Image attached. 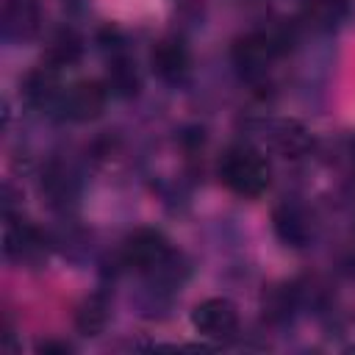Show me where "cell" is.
<instances>
[{"instance_id":"13","label":"cell","mask_w":355,"mask_h":355,"mask_svg":"<svg viewBox=\"0 0 355 355\" xmlns=\"http://www.w3.org/2000/svg\"><path fill=\"white\" fill-rule=\"evenodd\" d=\"M347 17V0H308L302 19L316 31H333Z\"/></svg>"},{"instance_id":"16","label":"cell","mask_w":355,"mask_h":355,"mask_svg":"<svg viewBox=\"0 0 355 355\" xmlns=\"http://www.w3.org/2000/svg\"><path fill=\"white\" fill-rule=\"evenodd\" d=\"M294 302H297V294L291 286H272L263 294V316L272 322H280L294 311Z\"/></svg>"},{"instance_id":"6","label":"cell","mask_w":355,"mask_h":355,"mask_svg":"<svg viewBox=\"0 0 355 355\" xmlns=\"http://www.w3.org/2000/svg\"><path fill=\"white\" fill-rule=\"evenodd\" d=\"M42 0H6L3 6V31L11 39H33L42 31Z\"/></svg>"},{"instance_id":"8","label":"cell","mask_w":355,"mask_h":355,"mask_svg":"<svg viewBox=\"0 0 355 355\" xmlns=\"http://www.w3.org/2000/svg\"><path fill=\"white\" fill-rule=\"evenodd\" d=\"M3 250L11 261H36L44 255V239L42 233L28 225V222H14L8 219L6 225V239H3Z\"/></svg>"},{"instance_id":"19","label":"cell","mask_w":355,"mask_h":355,"mask_svg":"<svg viewBox=\"0 0 355 355\" xmlns=\"http://www.w3.org/2000/svg\"><path fill=\"white\" fill-rule=\"evenodd\" d=\"M352 155H355V141H352Z\"/></svg>"},{"instance_id":"14","label":"cell","mask_w":355,"mask_h":355,"mask_svg":"<svg viewBox=\"0 0 355 355\" xmlns=\"http://www.w3.org/2000/svg\"><path fill=\"white\" fill-rule=\"evenodd\" d=\"M108 322V300L103 294L86 297L75 311V327L80 336H97Z\"/></svg>"},{"instance_id":"5","label":"cell","mask_w":355,"mask_h":355,"mask_svg":"<svg viewBox=\"0 0 355 355\" xmlns=\"http://www.w3.org/2000/svg\"><path fill=\"white\" fill-rule=\"evenodd\" d=\"M169 255H172L169 241L164 239V233L153 227H141L130 233L122 244V261L136 269H158Z\"/></svg>"},{"instance_id":"2","label":"cell","mask_w":355,"mask_h":355,"mask_svg":"<svg viewBox=\"0 0 355 355\" xmlns=\"http://www.w3.org/2000/svg\"><path fill=\"white\" fill-rule=\"evenodd\" d=\"M222 183L239 197H258L269 186V164L250 147H230L219 158Z\"/></svg>"},{"instance_id":"11","label":"cell","mask_w":355,"mask_h":355,"mask_svg":"<svg viewBox=\"0 0 355 355\" xmlns=\"http://www.w3.org/2000/svg\"><path fill=\"white\" fill-rule=\"evenodd\" d=\"M272 141H275V147L283 153V155H288V158H300V155H305L308 150H311V133L300 125V122H294V119H283V122H277L275 128H272Z\"/></svg>"},{"instance_id":"1","label":"cell","mask_w":355,"mask_h":355,"mask_svg":"<svg viewBox=\"0 0 355 355\" xmlns=\"http://www.w3.org/2000/svg\"><path fill=\"white\" fill-rule=\"evenodd\" d=\"M294 33L291 28H272V31H252L233 44V67L244 80H261L266 78L269 64L291 50Z\"/></svg>"},{"instance_id":"12","label":"cell","mask_w":355,"mask_h":355,"mask_svg":"<svg viewBox=\"0 0 355 355\" xmlns=\"http://www.w3.org/2000/svg\"><path fill=\"white\" fill-rule=\"evenodd\" d=\"M80 55H83V39L78 36V31L61 28V31L53 33L50 47H47V64H53L55 69H61V67L78 64Z\"/></svg>"},{"instance_id":"4","label":"cell","mask_w":355,"mask_h":355,"mask_svg":"<svg viewBox=\"0 0 355 355\" xmlns=\"http://www.w3.org/2000/svg\"><path fill=\"white\" fill-rule=\"evenodd\" d=\"M191 324L205 338H230L239 327V313L230 300L211 297V300H202L191 311Z\"/></svg>"},{"instance_id":"17","label":"cell","mask_w":355,"mask_h":355,"mask_svg":"<svg viewBox=\"0 0 355 355\" xmlns=\"http://www.w3.org/2000/svg\"><path fill=\"white\" fill-rule=\"evenodd\" d=\"M42 191H44L53 202L72 197V178H69V172H67L61 164L53 161V164L42 172Z\"/></svg>"},{"instance_id":"15","label":"cell","mask_w":355,"mask_h":355,"mask_svg":"<svg viewBox=\"0 0 355 355\" xmlns=\"http://www.w3.org/2000/svg\"><path fill=\"white\" fill-rule=\"evenodd\" d=\"M108 83H111V89H114L116 94H122V97H133V94L139 92V75H136V69L130 67V61H128L122 53L111 55Z\"/></svg>"},{"instance_id":"10","label":"cell","mask_w":355,"mask_h":355,"mask_svg":"<svg viewBox=\"0 0 355 355\" xmlns=\"http://www.w3.org/2000/svg\"><path fill=\"white\" fill-rule=\"evenodd\" d=\"M272 225H275L277 239L291 247H302L308 239V216L297 205H280L272 214Z\"/></svg>"},{"instance_id":"9","label":"cell","mask_w":355,"mask_h":355,"mask_svg":"<svg viewBox=\"0 0 355 355\" xmlns=\"http://www.w3.org/2000/svg\"><path fill=\"white\" fill-rule=\"evenodd\" d=\"M25 97L31 105H39V108H55L58 105V97H61V86H58V69L53 64H42L36 67L28 78H25Z\"/></svg>"},{"instance_id":"7","label":"cell","mask_w":355,"mask_h":355,"mask_svg":"<svg viewBox=\"0 0 355 355\" xmlns=\"http://www.w3.org/2000/svg\"><path fill=\"white\" fill-rule=\"evenodd\" d=\"M150 64L161 80L178 83L189 72V50L180 39H161L150 53Z\"/></svg>"},{"instance_id":"3","label":"cell","mask_w":355,"mask_h":355,"mask_svg":"<svg viewBox=\"0 0 355 355\" xmlns=\"http://www.w3.org/2000/svg\"><path fill=\"white\" fill-rule=\"evenodd\" d=\"M105 97H108V89L100 80H80L61 92L55 111H61L64 119L89 122L100 116V111L105 108Z\"/></svg>"},{"instance_id":"18","label":"cell","mask_w":355,"mask_h":355,"mask_svg":"<svg viewBox=\"0 0 355 355\" xmlns=\"http://www.w3.org/2000/svg\"><path fill=\"white\" fill-rule=\"evenodd\" d=\"M36 352H42V355H67V352H72V347L67 341H42L36 347Z\"/></svg>"}]
</instances>
